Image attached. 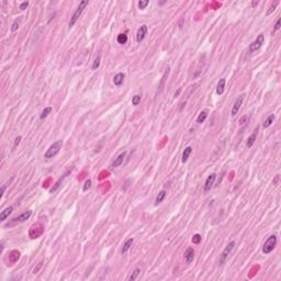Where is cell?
I'll use <instances>...</instances> for the list:
<instances>
[{
	"label": "cell",
	"mask_w": 281,
	"mask_h": 281,
	"mask_svg": "<svg viewBox=\"0 0 281 281\" xmlns=\"http://www.w3.org/2000/svg\"><path fill=\"white\" fill-rule=\"evenodd\" d=\"M88 1L87 0H83V1H81L79 4V6H78V8L76 9L75 10V12L72 13V18H70V21H69V23H68V25H69V28H72L74 25H75V23L77 22V20L79 19V17L81 15V13L83 12V10H85V8L88 6Z\"/></svg>",
	"instance_id": "cell-1"
},
{
	"label": "cell",
	"mask_w": 281,
	"mask_h": 281,
	"mask_svg": "<svg viewBox=\"0 0 281 281\" xmlns=\"http://www.w3.org/2000/svg\"><path fill=\"white\" fill-rule=\"evenodd\" d=\"M276 245H277V236H276V235H271V236H269L268 239L263 243V252L265 254V255L270 254V252L274 249Z\"/></svg>",
	"instance_id": "cell-2"
},
{
	"label": "cell",
	"mask_w": 281,
	"mask_h": 281,
	"mask_svg": "<svg viewBox=\"0 0 281 281\" xmlns=\"http://www.w3.org/2000/svg\"><path fill=\"white\" fill-rule=\"evenodd\" d=\"M61 146H63V140H57L53 145H50L48 149L46 151V153H45V158H53V157H55L59 153Z\"/></svg>",
	"instance_id": "cell-3"
},
{
	"label": "cell",
	"mask_w": 281,
	"mask_h": 281,
	"mask_svg": "<svg viewBox=\"0 0 281 281\" xmlns=\"http://www.w3.org/2000/svg\"><path fill=\"white\" fill-rule=\"evenodd\" d=\"M234 247H235V241H230V243L227 244V246L224 248V250L222 252V254H221V256H220V266L224 265V263L226 261L227 257H228V255L232 252V250L234 249Z\"/></svg>",
	"instance_id": "cell-4"
},
{
	"label": "cell",
	"mask_w": 281,
	"mask_h": 281,
	"mask_svg": "<svg viewBox=\"0 0 281 281\" xmlns=\"http://www.w3.org/2000/svg\"><path fill=\"white\" fill-rule=\"evenodd\" d=\"M263 42H265V35H263V34H259V35L257 36L256 41H254V42L249 45V52H250V53L257 52L260 47L263 46Z\"/></svg>",
	"instance_id": "cell-5"
},
{
	"label": "cell",
	"mask_w": 281,
	"mask_h": 281,
	"mask_svg": "<svg viewBox=\"0 0 281 281\" xmlns=\"http://www.w3.org/2000/svg\"><path fill=\"white\" fill-rule=\"evenodd\" d=\"M43 231H44V228L41 224H35V225H33V226L31 227L30 233H33V234H31L30 236H31V238H33V239L40 237L41 235H42V233H43Z\"/></svg>",
	"instance_id": "cell-6"
},
{
	"label": "cell",
	"mask_w": 281,
	"mask_h": 281,
	"mask_svg": "<svg viewBox=\"0 0 281 281\" xmlns=\"http://www.w3.org/2000/svg\"><path fill=\"white\" fill-rule=\"evenodd\" d=\"M31 215H32V211H26V212L20 214L19 216H15V217H13V219H12V221H11V223H12V224L22 223V222H24V221L29 220L30 216H31Z\"/></svg>",
	"instance_id": "cell-7"
},
{
	"label": "cell",
	"mask_w": 281,
	"mask_h": 281,
	"mask_svg": "<svg viewBox=\"0 0 281 281\" xmlns=\"http://www.w3.org/2000/svg\"><path fill=\"white\" fill-rule=\"evenodd\" d=\"M243 100H244V96H239V97H237V99L235 100L234 105H233V108H232V111H231L232 116H235L237 114V112L239 111V109H241V103H243Z\"/></svg>",
	"instance_id": "cell-8"
},
{
	"label": "cell",
	"mask_w": 281,
	"mask_h": 281,
	"mask_svg": "<svg viewBox=\"0 0 281 281\" xmlns=\"http://www.w3.org/2000/svg\"><path fill=\"white\" fill-rule=\"evenodd\" d=\"M147 34V26L146 25H142L140 29L137 30L136 33V42L137 43H140L143 42V40L145 39V36Z\"/></svg>",
	"instance_id": "cell-9"
},
{
	"label": "cell",
	"mask_w": 281,
	"mask_h": 281,
	"mask_svg": "<svg viewBox=\"0 0 281 281\" xmlns=\"http://www.w3.org/2000/svg\"><path fill=\"white\" fill-rule=\"evenodd\" d=\"M216 179V175L215 173H211L208 178H206V184H204V191L206 192H208V191L211 190V188H212V186L214 184V181H215Z\"/></svg>",
	"instance_id": "cell-10"
},
{
	"label": "cell",
	"mask_w": 281,
	"mask_h": 281,
	"mask_svg": "<svg viewBox=\"0 0 281 281\" xmlns=\"http://www.w3.org/2000/svg\"><path fill=\"white\" fill-rule=\"evenodd\" d=\"M184 260H186V263H191L192 261H193V258H195V249L192 248V247H189V248L184 252Z\"/></svg>",
	"instance_id": "cell-11"
},
{
	"label": "cell",
	"mask_w": 281,
	"mask_h": 281,
	"mask_svg": "<svg viewBox=\"0 0 281 281\" xmlns=\"http://www.w3.org/2000/svg\"><path fill=\"white\" fill-rule=\"evenodd\" d=\"M126 156V151H123V153H121L118 157H116L114 160H113V162L111 164V168H116V167H119L120 165H122L123 160H124V158H125Z\"/></svg>",
	"instance_id": "cell-12"
},
{
	"label": "cell",
	"mask_w": 281,
	"mask_h": 281,
	"mask_svg": "<svg viewBox=\"0 0 281 281\" xmlns=\"http://www.w3.org/2000/svg\"><path fill=\"white\" fill-rule=\"evenodd\" d=\"M19 258H20V252H19L18 250H12V252H10V254H9V263H10V265H13V263H17L19 260Z\"/></svg>",
	"instance_id": "cell-13"
},
{
	"label": "cell",
	"mask_w": 281,
	"mask_h": 281,
	"mask_svg": "<svg viewBox=\"0 0 281 281\" xmlns=\"http://www.w3.org/2000/svg\"><path fill=\"white\" fill-rule=\"evenodd\" d=\"M12 211H13V206H8V208H6V209L2 211V212L0 213V221H1V222H4V221L7 219L8 216H9L11 213H12Z\"/></svg>",
	"instance_id": "cell-14"
},
{
	"label": "cell",
	"mask_w": 281,
	"mask_h": 281,
	"mask_svg": "<svg viewBox=\"0 0 281 281\" xmlns=\"http://www.w3.org/2000/svg\"><path fill=\"white\" fill-rule=\"evenodd\" d=\"M191 153H192V147L191 146H187V147L184 148V153H182V156H181V162H187V160L189 159V157H190Z\"/></svg>",
	"instance_id": "cell-15"
},
{
	"label": "cell",
	"mask_w": 281,
	"mask_h": 281,
	"mask_svg": "<svg viewBox=\"0 0 281 281\" xmlns=\"http://www.w3.org/2000/svg\"><path fill=\"white\" fill-rule=\"evenodd\" d=\"M133 241H134V238L131 237V238H129L124 244H123L122 249H121V254H122V255H124V254L131 248V246H132V244H133Z\"/></svg>",
	"instance_id": "cell-16"
},
{
	"label": "cell",
	"mask_w": 281,
	"mask_h": 281,
	"mask_svg": "<svg viewBox=\"0 0 281 281\" xmlns=\"http://www.w3.org/2000/svg\"><path fill=\"white\" fill-rule=\"evenodd\" d=\"M123 80H124V74L123 72H119L113 77V83L116 86H121L123 83Z\"/></svg>",
	"instance_id": "cell-17"
},
{
	"label": "cell",
	"mask_w": 281,
	"mask_h": 281,
	"mask_svg": "<svg viewBox=\"0 0 281 281\" xmlns=\"http://www.w3.org/2000/svg\"><path fill=\"white\" fill-rule=\"evenodd\" d=\"M224 88H225V79L222 78V79H220V81L217 83V86H216V94H219V96L223 94Z\"/></svg>",
	"instance_id": "cell-18"
},
{
	"label": "cell",
	"mask_w": 281,
	"mask_h": 281,
	"mask_svg": "<svg viewBox=\"0 0 281 281\" xmlns=\"http://www.w3.org/2000/svg\"><path fill=\"white\" fill-rule=\"evenodd\" d=\"M166 195H167V192H166L165 190H162L159 191L158 195L156 197V200H155V206H158V204H160L162 201H164V199L166 198Z\"/></svg>",
	"instance_id": "cell-19"
},
{
	"label": "cell",
	"mask_w": 281,
	"mask_h": 281,
	"mask_svg": "<svg viewBox=\"0 0 281 281\" xmlns=\"http://www.w3.org/2000/svg\"><path fill=\"white\" fill-rule=\"evenodd\" d=\"M256 137H257V131L256 132H254V133L250 135V136L247 138V140H246V146L248 148H250L252 146V145L255 144V140H256Z\"/></svg>",
	"instance_id": "cell-20"
},
{
	"label": "cell",
	"mask_w": 281,
	"mask_h": 281,
	"mask_svg": "<svg viewBox=\"0 0 281 281\" xmlns=\"http://www.w3.org/2000/svg\"><path fill=\"white\" fill-rule=\"evenodd\" d=\"M206 118H208V111H206V110H203V111H201L199 113L198 118H197V122H198L199 124H202V123L206 121Z\"/></svg>",
	"instance_id": "cell-21"
},
{
	"label": "cell",
	"mask_w": 281,
	"mask_h": 281,
	"mask_svg": "<svg viewBox=\"0 0 281 281\" xmlns=\"http://www.w3.org/2000/svg\"><path fill=\"white\" fill-rule=\"evenodd\" d=\"M274 114H270V116H268V118L263 121V129H268V127L274 123Z\"/></svg>",
	"instance_id": "cell-22"
},
{
	"label": "cell",
	"mask_w": 281,
	"mask_h": 281,
	"mask_svg": "<svg viewBox=\"0 0 281 281\" xmlns=\"http://www.w3.org/2000/svg\"><path fill=\"white\" fill-rule=\"evenodd\" d=\"M116 41H118L119 44H125L126 42H127V35H126L125 33H121V34L118 35Z\"/></svg>",
	"instance_id": "cell-23"
},
{
	"label": "cell",
	"mask_w": 281,
	"mask_h": 281,
	"mask_svg": "<svg viewBox=\"0 0 281 281\" xmlns=\"http://www.w3.org/2000/svg\"><path fill=\"white\" fill-rule=\"evenodd\" d=\"M72 168H70V169H69L68 171H67V173H66L65 175H64V177H63V178H61V179H59V180H58L57 182L55 184L54 187H53V188H52V189H50V192H53V191H55V190H56V189H57L58 187H59V186H61V181H63V179H64V178H65V177L67 176V173H70V171H72Z\"/></svg>",
	"instance_id": "cell-24"
},
{
	"label": "cell",
	"mask_w": 281,
	"mask_h": 281,
	"mask_svg": "<svg viewBox=\"0 0 281 281\" xmlns=\"http://www.w3.org/2000/svg\"><path fill=\"white\" fill-rule=\"evenodd\" d=\"M50 112H52V107H46V108H45L43 111H42L40 118H41V119H45V118H46V116L50 114Z\"/></svg>",
	"instance_id": "cell-25"
},
{
	"label": "cell",
	"mask_w": 281,
	"mask_h": 281,
	"mask_svg": "<svg viewBox=\"0 0 281 281\" xmlns=\"http://www.w3.org/2000/svg\"><path fill=\"white\" fill-rule=\"evenodd\" d=\"M100 61H101V56L100 55H98L97 58L94 61V64H92V66H91V68L94 69V70L99 68V66H100Z\"/></svg>",
	"instance_id": "cell-26"
},
{
	"label": "cell",
	"mask_w": 281,
	"mask_h": 281,
	"mask_svg": "<svg viewBox=\"0 0 281 281\" xmlns=\"http://www.w3.org/2000/svg\"><path fill=\"white\" fill-rule=\"evenodd\" d=\"M140 268H136L135 270L132 272V274H131L130 277H129V280L130 281H133V280H135L137 277H138V274H140Z\"/></svg>",
	"instance_id": "cell-27"
},
{
	"label": "cell",
	"mask_w": 281,
	"mask_h": 281,
	"mask_svg": "<svg viewBox=\"0 0 281 281\" xmlns=\"http://www.w3.org/2000/svg\"><path fill=\"white\" fill-rule=\"evenodd\" d=\"M140 99H142V97H140V94H135V96L132 98V105H138L140 103Z\"/></svg>",
	"instance_id": "cell-28"
},
{
	"label": "cell",
	"mask_w": 281,
	"mask_h": 281,
	"mask_svg": "<svg viewBox=\"0 0 281 281\" xmlns=\"http://www.w3.org/2000/svg\"><path fill=\"white\" fill-rule=\"evenodd\" d=\"M201 239H202V236L200 234H195L193 235V237H192V239H191V241L193 243V244H200L201 243Z\"/></svg>",
	"instance_id": "cell-29"
},
{
	"label": "cell",
	"mask_w": 281,
	"mask_h": 281,
	"mask_svg": "<svg viewBox=\"0 0 281 281\" xmlns=\"http://www.w3.org/2000/svg\"><path fill=\"white\" fill-rule=\"evenodd\" d=\"M148 4H149L148 0H140V2H138V8H140V10H143V9H145V8L147 7Z\"/></svg>",
	"instance_id": "cell-30"
},
{
	"label": "cell",
	"mask_w": 281,
	"mask_h": 281,
	"mask_svg": "<svg viewBox=\"0 0 281 281\" xmlns=\"http://www.w3.org/2000/svg\"><path fill=\"white\" fill-rule=\"evenodd\" d=\"M278 4H279V2H278V1H277V2H274V4H271L270 8H269V10L267 11V15H270L271 13L274 12V9H276V7H277V6H278Z\"/></svg>",
	"instance_id": "cell-31"
},
{
	"label": "cell",
	"mask_w": 281,
	"mask_h": 281,
	"mask_svg": "<svg viewBox=\"0 0 281 281\" xmlns=\"http://www.w3.org/2000/svg\"><path fill=\"white\" fill-rule=\"evenodd\" d=\"M90 187H91V179H88V180H86L85 184H83V191H87L88 189H90Z\"/></svg>",
	"instance_id": "cell-32"
},
{
	"label": "cell",
	"mask_w": 281,
	"mask_h": 281,
	"mask_svg": "<svg viewBox=\"0 0 281 281\" xmlns=\"http://www.w3.org/2000/svg\"><path fill=\"white\" fill-rule=\"evenodd\" d=\"M18 29H19V22L18 21L13 22V24L11 26V31H12V32H15Z\"/></svg>",
	"instance_id": "cell-33"
},
{
	"label": "cell",
	"mask_w": 281,
	"mask_h": 281,
	"mask_svg": "<svg viewBox=\"0 0 281 281\" xmlns=\"http://www.w3.org/2000/svg\"><path fill=\"white\" fill-rule=\"evenodd\" d=\"M281 28V19L279 18L277 20V22H276V24H274V31H278V30H280Z\"/></svg>",
	"instance_id": "cell-34"
},
{
	"label": "cell",
	"mask_w": 281,
	"mask_h": 281,
	"mask_svg": "<svg viewBox=\"0 0 281 281\" xmlns=\"http://www.w3.org/2000/svg\"><path fill=\"white\" fill-rule=\"evenodd\" d=\"M21 138H22L21 136H18V137H17V138L15 140V144H13V147H12L13 149H15V148H17V146H18V145L20 144V142H21Z\"/></svg>",
	"instance_id": "cell-35"
},
{
	"label": "cell",
	"mask_w": 281,
	"mask_h": 281,
	"mask_svg": "<svg viewBox=\"0 0 281 281\" xmlns=\"http://www.w3.org/2000/svg\"><path fill=\"white\" fill-rule=\"evenodd\" d=\"M28 6H29V2H28V1H24V2H22V4H20V9H21V10H24Z\"/></svg>",
	"instance_id": "cell-36"
},
{
	"label": "cell",
	"mask_w": 281,
	"mask_h": 281,
	"mask_svg": "<svg viewBox=\"0 0 281 281\" xmlns=\"http://www.w3.org/2000/svg\"><path fill=\"white\" fill-rule=\"evenodd\" d=\"M4 190H6V186H2V188H1V193H0V198H2V195H4Z\"/></svg>",
	"instance_id": "cell-37"
},
{
	"label": "cell",
	"mask_w": 281,
	"mask_h": 281,
	"mask_svg": "<svg viewBox=\"0 0 281 281\" xmlns=\"http://www.w3.org/2000/svg\"><path fill=\"white\" fill-rule=\"evenodd\" d=\"M258 4H259L258 1H252V7H256Z\"/></svg>",
	"instance_id": "cell-38"
},
{
	"label": "cell",
	"mask_w": 281,
	"mask_h": 281,
	"mask_svg": "<svg viewBox=\"0 0 281 281\" xmlns=\"http://www.w3.org/2000/svg\"><path fill=\"white\" fill-rule=\"evenodd\" d=\"M184 105H186V102H182V103H181V107H180V109H179V110H180V111H181V110H182V109H184Z\"/></svg>",
	"instance_id": "cell-39"
}]
</instances>
